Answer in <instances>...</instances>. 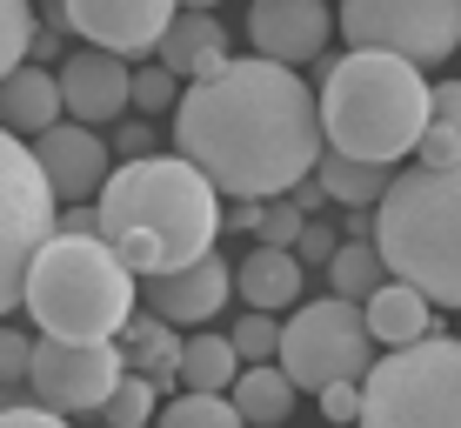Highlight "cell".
Returning <instances> with one entry per match:
<instances>
[{"label":"cell","instance_id":"1","mask_svg":"<svg viewBox=\"0 0 461 428\" xmlns=\"http://www.w3.org/2000/svg\"><path fill=\"white\" fill-rule=\"evenodd\" d=\"M174 148L214 174L228 201L294 195L328 154L321 87H308L288 60H221L214 74L181 87L174 107Z\"/></svg>","mask_w":461,"mask_h":428},{"label":"cell","instance_id":"2","mask_svg":"<svg viewBox=\"0 0 461 428\" xmlns=\"http://www.w3.org/2000/svg\"><path fill=\"white\" fill-rule=\"evenodd\" d=\"M321 121L328 148L368 154V161H402L421 148L435 121V87L421 81V60L388 54V47H348L321 68Z\"/></svg>","mask_w":461,"mask_h":428},{"label":"cell","instance_id":"3","mask_svg":"<svg viewBox=\"0 0 461 428\" xmlns=\"http://www.w3.org/2000/svg\"><path fill=\"white\" fill-rule=\"evenodd\" d=\"M375 241L402 281L461 314V161H415L375 201Z\"/></svg>","mask_w":461,"mask_h":428},{"label":"cell","instance_id":"4","mask_svg":"<svg viewBox=\"0 0 461 428\" xmlns=\"http://www.w3.org/2000/svg\"><path fill=\"white\" fill-rule=\"evenodd\" d=\"M114 228H148L167 248V268L201 261V255H214V234H221V187L181 148L134 154L101 187V234H114Z\"/></svg>","mask_w":461,"mask_h":428},{"label":"cell","instance_id":"5","mask_svg":"<svg viewBox=\"0 0 461 428\" xmlns=\"http://www.w3.org/2000/svg\"><path fill=\"white\" fill-rule=\"evenodd\" d=\"M134 308H140V275L114 255L107 234L60 228L34 255L27 314L41 335H121Z\"/></svg>","mask_w":461,"mask_h":428},{"label":"cell","instance_id":"6","mask_svg":"<svg viewBox=\"0 0 461 428\" xmlns=\"http://www.w3.org/2000/svg\"><path fill=\"white\" fill-rule=\"evenodd\" d=\"M361 422L408 428V422H455L461 428V335L402 341L361 375Z\"/></svg>","mask_w":461,"mask_h":428},{"label":"cell","instance_id":"7","mask_svg":"<svg viewBox=\"0 0 461 428\" xmlns=\"http://www.w3.org/2000/svg\"><path fill=\"white\" fill-rule=\"evenodd\" d=\"M60 187L47 161L34 154L27 134H0V308H27V275H34V255L60 234L54 214Z\"/></svg>","mask_w":461,"mask_h":428},{"label":"cell","instance_id":"8","mask_svg":"<svg viewBox=\"0 0 461 428\" xmlns=\"http://www.w3.org/2000/svg\"><path fill=\"white\" fill-rule=\"evenodd\" d=\"M375 328L368 308L355 295H321V301H301L288 314V335H281V369L294 375L301 388L321 395L328 382H361L375 369Z\"/></svg>","mask_w":461,"mask_h":428},{"label":"cell","instance_id":"9","mask_svg":"<svg viewBox=\"0 0 461 428\" xmlns=\"http://www.w3.org/2000/svg\"><path fill=\"white\" fill-rule=\"evenodd\" d=\"M341 41L435 68L461 47V0H341Z\"/></svg>","mask_w":461,"mask_h":428},{"label":"cell","instance_id":"10","mask_svg":"<svg viewBox=\"0 0 461 428\" xmlns=\"http://www.w3.org/2000/svg\"><path fill=\"white\" fill-rule=\"evenodd\" d=\"M127 375L121 335H41L34 341V388L41 402H54L60 415H101L107 395Z\"/></svg>","mask_w":461,"mask_h":428},{"label":"cell","instance_id":"11","mask_svg":"<svg viewBox=\"0 0 461 428\" xmlns=\"http://www.w3.org/2000/svg\"><path fill=\"white\" fill-rule=\"evenodd\" d=\"M187 0H54V27L81 34L94 47H114V54H154L161 34L174 27Z\"/></svg>","mask_w":461,"mask_h":428},{"label":"cell","instance_id":"12","mask_svg":"<svg viewBox=\"0 0 461 428\" xmlns=\"http://www.w3.org/2000/svg\"><path fill=\"white\" fill-rule=\"evenodd\" d=\"M335 27H341V7H328V0H254L248 7L254 54L288 60V68L321 60V47L335 41Z\"/></svg>","mask_w":461,"mask_h":428},{"label":"cell","instance_id":"13","mask_svg":"<svg viewBox=\"0 0 461 428\" xmlns=\"http://www.w3.org/2000/svg\"><path fill=\"white\" fill-rule=\"evenodd\" d=\"M228 288H234V268L221 255H201V261H181V268H154L140 275V301L154 314H167L174 328H201L228 308Z\"/></svg>","mask_w":461,"mask_h":428},{"label":"cell","instance_id":"14","mask_svg":"<svg viewBox=\"0 0 461 428\" xmlns=\"http://www.w3.org/2000/svg\"><path fill=\"white\" fill-rule=\"evenodd\" d=\"M34 154L47 161V174H54L60 201H101L107 174L121 161V154L94 134V121H54L47 134H34Z\"/></svg>","mask_w":461,"mask_h":428},{"label":"cell","instance_id":"15","mask_svg":"<svg viewBox=\"0 0 461 428\" xmlns=\"http://www.w3.org/2000/svg\"><path fill=\"white\" fill-rule=\"evenodd\" d=\"M60 94H68V114L74 121H121L134 107V74H127V54L114 47H81V54L60 60Z\"/></svg>","mask_w":461,"mask_h":428},{"label":"cell","instance_id":"16","mask_svg":"<svg viewBox=\"0 0 461 428\" xmlns=\"http://www.w3.org/2000/svg\"><path fill=\"white\" fill-rule=\"evenodd\" d=\"M308 275H314V268L301 261L294 248L261 241V248H254V255H248L241 268H234V295H241L248 308H275V314H281V308H294V301H301Z\"/></svg>","mask_w":461,"mask_h":428},{"label":"cell","instance_id":"17","mask_svg":"<svg viewBox=\"0 0 461 428\" xmlns=\"http://www.w3.org/2000/svg\"><path fill=\"white\" fill-rule=\"evenodd\" d=\"M154 60H167L181 81H201V74H214L221 60H228V34H221L214 7H181V14H174V27L161 34Z\"/></svg>","mask_w":461,"mask_h":428},{"label":"cell","instance_id":"18","mask_svg":"<svg viewBox=\"0 0 461 428\" xmlns=\"http://www.w3.org/2000/svg\"><path fill=\"white\" fill-rule=\"evenodd\" d=\"M0 114H7L14 134H47L60 114H68V94H60V68H14L7 87H0Z\"/></svg>","mask_w":461,"mask_h":428},{"label":"cell","instance_id":"19","mask_svg":"<svg viewBox=\"0 0 461 428\" xmlns=\"http://www.w3.org/2000/svg\"><path fill=\"white\" fill-rule=\"evenodd\" d=\"M361 308H368V328H375L381 348H402V341L435 335V301H428L415 281H402V275H388Z\"/></svg>","mask_w":461,"mask_h":428},{"label":"cell","instance_id":"20","mask_svg":"<svg viewBox=\"0 0 461 428\" xmlns=\"http://www.w3.org/2000/svg\"><path fill=\"white\" fill-rule=\"evenodd\" d=\"M121 348H127V369H148L154 382L174 395V382H181V348L187 341H174L167 314H154L148 301H140V308L127 314V328H121Z\"/></svg>","mask_w":461,"mask_h":428},{"label":"cell","instance_id":"21","mask_svg":"<svg viewBox=\"0 0 461 428\" xmlns=\"http://www.w3.org/2000/svg\"><path fill=\"white\" fill-rule=\"evenodd\" d=\"M314 181L328 187V201H341V208H375L381 195H388V161H368V154H348V148H328L321 168H314Z\"/></svg>","mask_w":461,"mask_h":428},{"label":"cell","instance_id":"22","mask_svg":"<svg viewBox=\"0 0 461 428\" xmlns=\"http://www.w3.org/2000/svg\"><path fill=\"white\" fill-rule=\"evenodd\" d=\"M241 348H234V335H187V348H181V388H228L234 395V382H241Z\"/></svg>","mask_w":461,"mask_h":428},{"label":"cell","instance_id":"23","mask_svg":"<svg viewBox=\"0 0 461 428\" xmlns=\"http://www.w3.org/2000/svg\"><path fill=\"white\" fill-rule=\"evenodd\" d=\"M294 375L281 361H248L241 382H234V402H241V422H288L294 408Z\"/></svg>","mask_w":461,"mask_h":428},{"label":"cell","instance_id":"24","mask_svg":"<svg viewBox=\"0 0 461 428\" xmlns=\"http://www.w3.org/2000/svg\"><path fill=\"white\" fill-rule=\"evenodd\" d=\"M328 281H335V295H355V301H368L381 281L394 275L388 255H381V241L375 234H341V248H335V261L321 268Z\"/></svg>","mask_w":461,"mask_h":428},{"label":"cell","instance_id":"25","mask_svg":"<svg viewBox=\"0 0 461 428\" xmlns=\"http://www.w3.org/2000/svg\"><path fill=\"white\" fill-rule=\"evenodd\" d=\"M167 428H234L241 422V402L228 388H181L174 402L161 408Z\"/></svg>","mask_w":461,"mask_h":428},{"label":"cell","instance_id":"26","mask_svg":"<svg viewBox=\"0 0 461 428\" xmlns=\"http://www.w3.org/2000/svg\"><path fill=\"white\" fill-rule=\"evenodd\" d=\"M154 395H161V382H154L148 369H127L121 388L107 395L101 422H107V428H140V422H154Z\"/></svg>","mask_w":461,"mask_h":428},{"label":"cell","instance_id":"27","mask_svg":"<svg viewBox=\"0 0 461 428\" xmlns=\"http://www.w3.org/2000/svg\"><path fill=\"white\" fill-rule=\"evenodd\" d=\"M34 41H41V27H34V0H0V68H27L34 60Z\"/></svg>","mask_w":461,"mask_h":428},{"label":"cell","instance_id":"28","mask_svg":"<svg viewBox=\"0 0 461 428\" xmlns=\"http://www.w3.org/2000/svg\"><path fill=\"white\" fill-rule=\"evenodd\" d=\"M281 335H288V328L275 322V308H248L241 322H234V348H241V361H281Z\"/></svg>","mask_w":461,"mask_h":428},{"label":"cell","instance_id":"29","mask_svg":"<svg viewBox=\"0 0 461 428\" xmlns=\"http://www.w3.org/2000/svg\"><path fill=\"white\" fill-rule=\"evenodd\" d=\"M301 228H308V208H301L294 195H267L261 201V228H254V241H275V248H294Z\"/></svg>","mask_w":461,"mask_h":428},{"label":"cell","instance_id":"30","mask_svg":"<svg viewBox=\"0 0 461 428\" xmlns=\"http://www.w3.org/2000/svg\"><path fill=\"white\" fill-rule=\"evenodd\" d=\"M181 74L167 68V60H154V68L134 74V114H167V107H181V94H174Z\"/></svg>","mask_w":461,"mask_h":428},{"label":"cell","instance_id":"31","mask_svg":"<svg viewBox=\"0 0 461 428\" xmlns=\"http://www.w3.org/2000/svg\"><path fill=\"white\" fill-rule=\"evenodd\" d=\"M0 375H7L14 388L34 382V341H27L21 328H7V341H0Z\"/></svg>","mask_w":461,"mask_h":428},{"label":"cell","instance_id":"32","mask_svg":"<svg viewBox=\"0 0 461 428\" xmlns=\"http://www.w3.org/2000/svg\"><path fill=\"white\" fill-rule=\"evenodd\" d=\"M335 228H328V221H308V228H301V241H294V255L301 261H308V268H328V261H335Z\"/></svg>","mask_w":461,"mask_h":428},{"label":"cell","instance_id":"33","mask_svg":"<svg viewBox=\"0 0 461 428\" xmlns=\"http://www.w3.org/2000/svg\"><path fill=\"white\" fill-rule=\"evenodd\" d=\"M415 161H461V128H448V121H428Z\"/></svg>","mask_w":461,"mask_h":428},{"label":"cell","instance_id":"34","mask_svg":"<svg viewBox=\"0 0 461 428\" xmlns=\"http://www.w3.org/2000/svg\"><path fill=\"white\" fill-rule=\"evenodd\" d=\"M0 422H7V428H54V422H68V415L34 395V402H7V408H0Z\"/></svg>","mask_w":461,"mask_h":428},{"label":"cell","instance_id":"35","mask_svg":"<svg viewBox=\"0 0 461 428\" xmlns=\"http://www.w3.org/2000/svg\"><path fill=\"white\" fill-rule=\"evenodd\" d=\"M321 415L328 422H361V382H328L321 388Z\"/></svg>","mask_w":461,"mask_h":428},{"label":"cell","instance_id":"36","mask_svg":"<svg viewBox=\"0 0 461 428\" xmlns=\"http://www.w3.org/2000/svg\"><path fill=\"white\" fill-rule=\"evenodd\" d=\"M148 121H114V154L121 161H134V154H148Z\"/></svg>","mask_w":461,"mask_h":428},{"label":"cell","instance_id":"37","mask_svg":"<svg viewBox=\"0 0 461 428\" xmlns=\"http://www.w3.org/2000/svg\"><path fill=\"white\" fill-rule=\"evenodd\" d=\"M435 121L461 128V81H441V87H435Z\"/></svg>","mask_w":461,"mask_h":428},{"label":"cell","instance_id":"38","mask_svg":"<svg viewBox=\"0 0 461 428\" xmlns=\"http://www.w3.org/2000/svg\"><path fill=\"white\" fill-rule=\"evenodd\" d=\"M187 7H221V0H187Z\"/></svg>","mask_w":461,"mask_h":428}]
</instances>
